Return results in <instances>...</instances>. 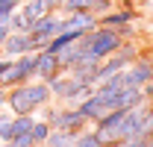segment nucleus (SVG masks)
<instances>
[{
    "instance_id": "1",
    "label": "nucleus",
    "mask_w": 153,
    "mask_h": 147,
    "mask_svg": "<svg viewBox=\"0 0 153 147\" xmlns=\"http://www.w3.org/2000/svg\"><path fill=\"white\" fill-rule=\"evenodd\" d=\"M53 97L44 79H30L24 85L6 88V109L12 115H38L41 106H47Z\"/></svg>"
},
{
    "instance_id": "2",
    "label": "nucleus",
    "mask_w": 153,
    "mask_h": 147,
    "mask_svg": "<svg viewBox=\"0 0 153 147\" xmlns=\"http://www.w3.org/2000/svg\"><path fill=\"white\" fill-rule=\"evenodd\" d=\"M47 82V88H50V97L56 100V103H65V106H76L85 94L91 91L88 85H82L76 76H71L68 71L56 74V76H50V79H44Z\"/></svg>"
},
{
    "instance_id": "3",
    "label": "nucleus",
    "mask_w": 153,
    "mask_h": 147,
    "mask_svg": "<svg viewBox=\"0 0 153 147\" xmlns=\"http://www.w3.org/2000/svg\"><path fill=\"white\" fill-rule=\"evenodd\" d=\"M62 27H65V12H44L38 21H33V27H30V36L38 41V47H44L50 38L62 33Z\"/></svg>"
},
{
    "instance_id": "4",
    "label": "nucleus",
    "mask_w": 153,
    "mask_h": 147,
    "mask_svg": "<svg viewBox=\"0 0 153 147\" xmlns=\"http://www.w3.org/2000/svg\"><path fill=\"white\" fill-rule=\"evenodd\" d=\"M121 79H124V85H133V88H141V85L153 82V62L147 56H138L133 65H127L121 71Z\"/></svg>"
},
{
    "instance_id": "5",
    "label": "nucleus",
    "mask_w": 153,
    "mask_h": 147,
    "mask_svg": "<svg viewBox=\"0 0 153 147\" xmlns=\"http://www.w3.org/2000/svg\"><path fill=\"white\" fill-rule=\"evenodd\" d=\"M0 50H3V56H21V53H38L41 47L30 33H9Z\"/></svg>"
},
{
    "instance_id": "6",
    "label": "nucleus",
    "mask_w": 153,
    "mask_h": 147,
    "mask_svg": "<svg viewBox=\"0 0 153 147\" xmlns=\"http://www.w3.org/2000/svg\"><path fill=\"white\" fill-rule=\"evenodd\" d=\"M138 21V12L135 9H112L106 15H97V27H109V30H118V27H127V24H135Z\"/></svg>"
},
{
    "instance_id": "7",
    "label": "nucleus",
    "mask_w": 153,
    "mask_h": 147,
    "mask_svg": "<svg viewBox=\"0 0 153 147\" xmlns=\"http://www.w3.org/2000/svg\"><path fill=\"white\" fill-rule=\"evenodd\" d=\"M62 74V65H59L56 53H47V50H38L36 53V79H50Z\"/></svg>"
},
{
    "instance_id": "8",
    "label": "nucleus",
    "mask_w": 153,
    "mask_h": 147,
    "mask_svg": "<svg viewBox=\"0 0 153 147\" xmlns=\"http://www.w3.org/2000/svg\"><path fill=\"white\" fill-rule=\"evenodd\" d=\"M97 27V15H91L88 9L82 12H65V27L62 30H79V33H88Z\"/></svg>"
},
{
    "instance_id": "9",
    "label": "nucleus",
    "mask_w": 153,
    "mask_h": 147,
    "mask_svg": "<svg viewBox=\"0 0 153 147\" xmlns=\"http://www.w3.org/2000/svg\"><path fill=\"white\" fill-rule=\"evenodd\" d=\"M76 141V129H62V127H53L44 147H74Z\"/></svg>"
},
{
    "instance_id": "10",
    "label": "nucleus",
    "mask_w": 153,
    "mask_h": 147,
    "mask_svg": "<svg viewBox=\"0 0 153 147\" xmlns=\"http://www.w3.org/2000/svg\"><path fill=\"white\" fill-rule=\"evenodd\" d=\"M18 12H21L27 21H30V27H33V21H38L44 12H47V9H44V3H41V0H21ZM27 33H30V30H27Z\"/></svg>"
},
{
    "instance_id": "11",
    "label": "nucleus",
    "mask_w": 153,
    "mask_h": 147,
    "mask_svg": "<svg viewBox=\"0 0 153 147\" xmlns=\"http://www.w3.org/2000/svg\"><path fill=\"white\" fill-rule=\"evenodd\" d=\"M50 124L44 121V118H38L36 115V124H33V129H30V138H33V144L36 147H44V141H47V135H50Z\"/></svg>"
},
{
    "instance_id": "12",
    "label": "nucleus",
    "mask_w": 153,
    "mask_h": 147,
    "mask_svg": "<svg viewBox=\"0 0 153 147\" xmlns=\"http://www.w3.org/2000/svg\"><path fill=\"white\" fill-rule=\"evenodd\" d=\"M74 147H106V144L100 141V135L94 132V127H85V129H79V132H76Z\"/></svg>"
},
{
    "instance_id": "13",
    "label": "nucleus",
    "mask_w": 153,
    "mask_h": 147,
    "mask_svg": "<svg viewBox=\"0 0 153 147\" xmlns=\"http://www.w3.org/2000/svg\"><path fill=\"white\" fill-rule=\"evenodd\" d=\"M36 124V115H15L12 118V135H27Z\"/></svg>"
},
{
    "instance_id": "14",
    "label": "nucleus",
    "mask_w": 153,
    "mask_h": 147,
    "mask_svg": "<svg viewBox=\"0 0 153 147\" xmlns=\"http://www.w3.org/2000/svg\"><path fill=\"white\" fill-rule=\"evenodd\" d=\"M12 112L9 109H0V144H6L9 138H12Z\"/></svg>"
},
{
    "instance_id": "15",
    "label": "nucleus",
    "mask_w": 153,
    "mask_h": 147,
    "mask_svg": "<svg viewBox=\"0 0 153 147\" xmlns=\"http://www.w3.org/2000/svg\"><path fill=\"white\" fill-rule=\"evenodd\" d=\"M115 9V0H88V12L91 15H106Z\"/></svg>"
},
{
    "instance_id": "16",
    "label": "nucleus",
    "mask_w": 153,
    "mask_h": 147,
    "mask_svg": "<svg viewBox=\"0 0 153 147\" xmlns=\"http://www.w3.org/2000/svg\"><path fill=\"white\" fill-rule=\"evenodd\" d=\"M21 6V0H0V24H6V21L12 18V12Z\"/></svg>"
},
{
    "instance_id": "17",
    "label": "nucleus",
    "mask_w": 153,
    "mask_h": 147,
    "mask_svg": "<svg viewBox=\"0 0 153 147\" xmlns=\"http://www.w3.org/2000/svg\"><path fill=\"white\" fill-rule=\"evenodd\" d=\"M82 9H88V0H62L59 6V12H82Z\"/></svg>"
},
{
    "instance_id": "18",
    "label": "nucleus",
    "mask_w": 153,
    "mask_h": 147,
    "mask_svg": "<svg viewBox=\"0 0 153 147\" xmlns=\"http://www.w3.org/2000/svg\"><path fill=\"white\" fill-rule=\"evenodd\" d=\"M3 147H36V144H33V138H30V132H27V135H12Z\"/></svg>"
},
{
    "instance_id": "19",
    "label": "nucleus",
    "mask_w": 153,
    "mask_h": 147,
    "mask_svg": "<svg viewBox=\"0 0 153 147\" xmlns=\"http://www.w3.org/2000/svg\"><path fill=\"white\" fill-rule=\"evenodd\" d=\"M9 33H12V27H9V21H6V24H0V47H3V41L9 38Z\"/></svg>"
},
{
    "instance_id": "20",
    "label": "nucleus",
    "mask_w": 153,
    "mask_h": 147,
    "mask_svg": "<svg viewBox=\"0 0 153 147\" xmlns=\"http://www.w3.org/2000/svg\"><path fill=\"white\" fill-rule=\"evenodd\" d=\"M41 3H44V9H47V12H56L59 6H62V0H41Z\"/></svg>"
},
{
    "instance_id": "21",
    "label": "nucleus",
    "mask_w": 153,
    "mask_h": 147,
    "mask_svg": "<svg viewBox=\"0 0 153 147\" xmlns=\"http://www.w3.org/2000/svg\"><path fill=\"white\" fill-rule=\"evenodd\" d=\"M0 109H6V88L0 85Z\"/></svg>"
},
{
    "instance_id": "22",
    "label": "nucleus",
    "mask_w": 153,
    "mask_h": 147,
    "mask_svg": "<svg viewBox=\"0 0 153 147\" xmlns=\"http://www.w3.org/2000/svg\"><path fill=\"white\" fill-rule=\"evenodd\" d=\"M0 147H3V144H0Z\"/></svg>"
}]
</instances>
